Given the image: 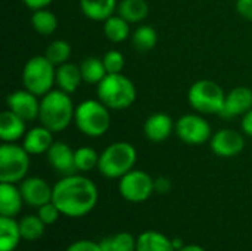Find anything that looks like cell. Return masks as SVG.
Listing matches in <instances>:
<instances>
[{"mask_svg": "<svg viewBox=\"0 0 252 251\" xmlns=\"http://www.w3.org/2000/svg\"><path fill=\"white\" fill-rule=\"evenodd\" d=\"M99 191L93 180L78 173L63 176L53 185V198L62 216L78 219L96 207Z\"/></svg>", "mask_w": 252, "mask_h": 251, "instance_id": "1", "label": "cell"}, {"mask_svg": "<svg viewBox=\"0 0 252 251\" xmlns=\"http://www.w3.org/2000/svg\"><path fill=\"white\" fill-rule=\"evenodd\" d=\"M75 107L72 104L71 95L62 92L61 89L50 90L40 99V123L52 130L53 133L63 132L71 121H74Z\"/></svg>", "mask_w": 252, "mask_h": 251, "instance_id": "2", "label": "cell"}, {"mask_svg": "<svg viewBox=\"0 0 252 251\" xmlns=\"http://www.w3.org/2000/svg\"><path fill=\"white\" fill-rule=\"evenodd\" d=\"M137 161V151L128 142H114L99 154L97 170L108 179H121L133 170Z\"/></svg>", "mask_w": 252, "mask_h": 251, "instance_id": "3", "label": "cell"}, {"mask_svg": "<svg viewBox=\"0 0 252 251\" xmlns=\"http://www.w3.org/2000/svg\"><path fill=\"white\" fill-rule=\"evenodd\" d=\"M97 98L109 109H126L136 101V86L124 74H106V77L96 86Z\"/></svg>", "mask_w": 252, "mask_h": 251, "instance_id": "4", "label": "cell"}, {"mask_svg": "<svg viewBox=\"0 0 252 251\" xmlns=\"http://www.w3.org/2000/svg\"><path fill=\"white\" fill-rule=\"evenodd\" d=\"M74 123L83 135L89 138H100L111 126L109 108L99 99L83 101L75 107Z\"/></svg>", "mask_w": 252, "mask_h": 251, "instance_id": "5", "label": "cell"}, {"mask_svg": "<svg viewBox=\"0 0 252 251\" xmlns=\"http://www.w3.org/2000/svg\"><path fill=\"white\" fill-rule=\"evenodd\" d=\"M22 83L27 90L44 96L56 84V67L44 56L37 55L27 61L22 70Z\"/></svg>", "mask_w": 252, "mask_h": 251, "instance_id": "6", "label": "cell"}, {"mask_svg": "<svg viewBox=\"0 0 252 251\" xmlns=\"http://www.w3.org/2000/svg\"><path fill=\"white\" fill-rule=\"evenodd\" d=\"M224 99L226 93L223 87L208 78L195 81L188 92V101L190 107L199 114L220 115L224 105Z\"/></svg>", "mask_w": 252, "mask_h": 251, "instance_id": "7", "label": "cell"}, {"mask_svg": "<svg viewBox=\"0 0 252 251\" xmlns=\"http://www.w3.org/2000/svg\"><path fill=\"white\" fill-rule=\"evenodd\" d=\"M30 169V154L22 145L4 142L0 146V182L19 183Z\"/></svg>", "mask_w": 252, "mask_h": 251, "instance_id": "8", "label": "cell"}, {"mask_svg": "<svg viewBox=\"0 0 252 251\" xmlns=\"http://www.w3.org/2000/svg\"><path fill=\"white\" fill-rule=\"evenodd\" d=\"M118 191L128 203H145L155 192L154 178L143 170H130L120 179Z\"/></svg>", "mask_w": 252, "mask_h": 251, "instance_id": "9", "label": "cell"}, {"mask_svg": "<svg viewBox=\"0 0 252 251\" xmlns=\"http://www.w3.org/2000/svg\"><path fill=\"white\" fill-rule=\"evenodd\" d=\"M176 133L179 139L192 146L210 142L213 130L210 123L199 114H185L176 123Z\"/></svg>", "mask_w": 252, "mask_h": 251, "instance_id": "10", "label": "cell"}, {"mask_svg": "<svg viewBox=\"0 0 252 251\" xmlns=\"http://www.w3.org/2000/svg\"><path fill=\"white\" fill-rule=\"evenodd\" d=\"M211 151L221 158L239 155L245 148V138L235 129H220L210 139Z\"/></svg>", "mask_w": 252, "mask_h": 251, "instance_id": "11", "label": "cell"}, {"mask_svg": "<svg viewBox=\"0 0 252 251\" xmlns=\"http://www.w3.org/2000/svg\"><path fill=\"white\" fill-rule=\"evenodd\" d=\"M6 107L16 115H19L25 121H32L38 118L40 112V101L38 96L31 93L27 89L12 92L6 98Z\"/></svg>", "mask_w": 252, "mask_h": 251, "instance_id": "12", "label": "cell"}, {"mask_svg": "<svg viewBox=\"0 0 252 251\" xmlns=\"http://www.w3.org/2000/svg\"><path fill=\"white\" fill-rule=\"evenodd\" d=\"M19 189L25 204L35 209L50 203L53 198V186H50L41 178H25L22 182H19Z\"/></svg>", "mask_w": 252, "mask_h": 251, "instance_id": "13", "label": "cell"}, {"mask_svg": "<svg viewBox=\"0 0 252 251\" xmlns=\"http://www.w3.org/2000/svg\"><path fill=\"white\" fill-rule=\"evenodd\" d=\"M46 155L52 169L62 178L78 173L75 167V151L68 143L53 142Z\"/></svg>", "mask_w": 252, "mask_h": 251, "instance_id": "14", "label": "cell"}, {"mask_svg": "<svg viewBox=\"0 0 252 251\" xmlns=\"http://www.w3.org/2000/svg\"><path fill=\"white\" fill-rule=\"evenodd\" d=\"M252 108V90L245 86H238L226 93L224 105L220 117L230 120L238 115H245Z\"/></svg>", "mask_w": 252, "mask_h": 251, "instance_id": "15", "label": "cell"}, {"mask_svg": "<svg viewBox=\"0 0 252 251\" xmlns=\"http://www.w3.org/2000/svg\"><path fill=\"white\" fill-rule=\"evenodd\" d=\"M176 130V124L173 123V118L165 112H155L149 115L145 121L143 132L148 141L154 143L164 142L170 138V135Z\"/></svg>", "mask_w": 252, "mask_h": 251, "instance_id": "16", "label": "cell"}, {"mask_svg": "<svg viewBox=\"0 0 252 251\" xmlns=\"http://www.w3.org/2000/svg\"><path fill=\"white\" fill-rule=\"evenodd\" d=\"M53 142H55L53 132L41 124V126L30 129L25 133L22 146L27 149L30 155H40V154H46L49 148L53 145Z\"/></svg>", "mask_w": 252, "mask_h": 251, "instance_id": "17", "label": "cell"}, {"mask_svg": "<svg viewBox=\"0 0 252 251\" xmlns=\"http://www.w3.org/2000/svg\"><path fill=\"white\" fill-rule=\"evenodd\" d=\"M24 203L19 186L15 183L0 182V216L15 217L21 213Z\"/></svg>", "mask_w": 252, "mask_h": 251, "instance_id": "18", "label": "cell"}, {"mask_svg": "<svg viewBox=\"0 0 252 251\" xmlns=\"http://www.w3.org/2000/svg\"><path fill=\"white\" fill-rule=\"evenodd\" d=\"M25 120L12 112L10 109H4L0 114V139L3 142H16L25 136Z\"/></svg>", "mask_w": 252, "mask_h": 251, "instance_id": "19", "label": "cell"}, {"mask_svg": "<svg viewBox=\"0 0 252 251\" xmlns=\"http://www.w3.org/2000/svg\"><path fill=\"white\" fill-rule=\"evenodd\" d=\"M83 75L80 65L65 62L59 67H56V86L62 92L72 95L81 84Z\"/></svg>", "mask_w": 252, "mask_h": 251, "instance_id": "20", "label": "cell"}, {"mask_svg": "<svg viewBox=\"0 0 252 251\" xmlns=\"http://www.w3.org/2000/svg\"><path fill=\"white\" fill-rule=\"evenodd\" d=\"M80 7L84 16L92 21H105L112 16L118 7L117 0H80Z\"/></svg>", "mask_w": 252, "mask_h": 251, "instance_id": "21", "label": "cell"}, {"mask_svg": "<svg viewBox=\"0 0 252 251\" xmlns=\"http://www.w3.org/2000/svg\"><path fill=\"white\" fill-rule=\"evenodd\" d=\"M136 251H177L173 240L158 231H145L137 237Z\"/></svg>", "mask_w": 252, "mask_h": 251, "instance_id": "22", "label": "cell"}, {"mask_svg": "<svg viewBox=\"0 0 252 251\" xmlns=\"http://www.w3.org/2000/svg\"><path fill=\"white\" fill-rule=\"evenodd\" d=\"M21 240L19 222L13 217L0 216V251H15Z\"/></svg>", "mask_w": 252, "mask_h": 251, "instance_id": "23", "label": "cell"}, {"mask_svg": "<svg viewBox=\"0 0 252 251\" xmlns=\"http://www.w3.org/2000/svg\"><path fill=\"white\" fill-rule=\"evenodd\" d=\"M117 13L130 24H137L149 15V4L146 0H121Z\"/></svg>", "mask_w": 252, "mask_h": 251, "instance_id": "24", "label": "cell"}, {"mask_svg": "<svg viewBox=\"0 0 252 251\" xmlns=\"http://www.w3.org/2000/svg\"><path fill=\"white\" fill-rule=\"evenodd\" d=\"M103 33L112 43H123L130 37V22L118 13L103 21Z\"/></svg>", "mask_w": 252, "mask_h": 251, "instance_id": "25", "label": "cell"}, {"mask_svg": "<svg viewBox=\"0 0 252 251\" xmlns=\"http://www.w3.org/2000/svg\"><path fill=\"white\" fill-rule=\"evenodd\" d=\"M80 70H81V75H83V81H86L87 84H99L108 74L105 64L100 58L96 56H89L86 58L81 64H80Z\"/></svg>", "mask_w": 252, "mask_h": 251, "instance_id": "26", "label": "cell"}, {"mask_svg": "<svg viewBox=\"0 0 252 251\" xmlns=\"http://www.w3.org/2000/svg\"><path fill=\"white\" fill-rule=\"evenodd\" d=\"M31 25L34 31H37L41 36H50L58 28V18L56 15L49 9H38L34 10L31 15Z\"/></svg>", "mask_w": 252, "mask_h": 251, "instance_id": "27", "label": "cell"}, {"mask_svg": "<svg viewBox=\"0 0 252 251\" xmlns=\"http://www.w3.org/2000/svg\"><path fill=\"white\" fill-rule=\"evenodd\" d=\"M46 226L47 225L37 215H28L19 220V231H21L22 240L25 241L40 240L44 235Z\"/></svg>", "mask_w": 252, "mask_h": 251, "instance_id": "28", "label": "cell"}, {"mask_svg": "<svg viewBox=\"0 0 252 251\" xmlns=\"http://www.w3.org/2000/svg\"><path fill=\"white\" fill-rule=\"evenodd\" d=\"M131 41L136 50L139 52H149L157 46L158 34L154 27L151 25H139L134 33L131 34Z\"/></svg>", "mask_w": 252, "mask_h": 251, "instance_id": "29", "label": "cell"}, {"mask_svg": "<svg viewBox=\"0 0 252 251\" xmlns=\"http://www.w3.org/2000/svg\"><path fill=\"white\" fill-rule=\"evenodd\" d=\"M71 53H72V49H71V44L66 41V40H53L46 52H44V56L55 65V67H59L65 62L69 61L71 58Z\"/></svg>", "mask_w": 252, "mask_h": 251, "instance_id": "30", "label": "cell"}, {"mask_svg": "<svg viewBox=\"0 0 252 251\" xmlns=\"http://www.w3.org/2000/svg\"><path fill=\"white\" fill-rule=\"evenodd\" d=\"M99 163V154L90 148V146H81L75 149V167L77 172H90L94 167H97Z\"/></svg>", "mask_w": 252, "mask_h": 251, "instance_id": "31", "label": "cell"}, {"mask_svg": "<svg viewBox=\"0 0 252 251\" xmlns=\"http://www.w3.org/2000/svg\"><path fill=\"white\" fill-rule=\"evenodd\" d=\"M111 251H136L137 238H134L128 232H118L109 237Z\"/></svg>", "mask_w": 252, "mask_h": 251, "instance_id": "32", "label": "cell"}, {"mask_svg": "<svg viewBox=\"0 0 252 251\" xmlns=\"http://www.w3.org/2000/svg\"><path fill=\"white\" fill-rule=\"evenodd\" d=\"M103 64H105V68L108 71V74H118L123 71L124 68V64H126V59H124V55L118 50H109L103 55L102 58Z\"/></svg>", "mask_w": 252, "mask_h": 251, "instance_id": "33", "label": "cell"}, {"mask_svg": "<svg viewBox=\"0 0 252 251\" xmlns=\"http://www.w3.org/2000/svg\"><path fill=\"white\" fill-rule=\"evenodd\" d=\"M61 215H62V213L59 212V209L56 207V204H55L53 201H50V203H47V204H44V206H41V207L37 209V216H38L47 226L55 225V223L59 220V216H61Z\"/></svg>", "mask_w": 252, "mask_h": 251, "instance_id": "34", "label": "cell"}, {"mask_svg": "<svg viewBox=\"0 0 252 251\" xmlns=\"http://www.w3.org/2000/svg\"><path fill=\"white\" fill-rule=\"evenodd\" d=\"M65 251H102L99 243H94L92 240H78L75 243H72L71 246H68V249Z\"/></svg>", "mask_w": 252, "mask_h": 251, "instance_id": "35", "label": "cell"}, {"mask_svg": "<svg viewBox=\"0 0 252 251\" xmlns=\"http://www.w3.org/2000/svg\"><path fill=\"white\" fill-rule=\"evenodd\" d=\"M238 13L252 22V0H236Z\"/></svg>", "mask_w": 252, "mask_h": 251, "instance_id": "36", "label": "cell"}, {"mask_svg": "<svg viewBox=\"0 0 252 251\" xmlns=\"http://www.w3.org/2000/svg\"><path fill=\"white\" fill-rule=\"evenodd\" d=\"M154 185H155V192L158 194H168L171 191V180L168 178L159 176L154 179Z\"/></svg>", "mask_w": 252, "mask_h": 251, "instance_id": "37", "label": "cell"}, {"mask_svg": "<svg viewBox=\"0 0 252 251\" xmlns=\"http://www.w3.org/2000/svg\"><path fill=\"white\" fill-rule=\"evenodd\" d=\"M241 127H242V132L244 135L252 138V108L245 114L242 115V123H241Z\"/></svg>", "mask_w": 252, "mask_h": 251, "instance_id": "38", "label": "cell"}, {"mask_svg": "<svg viewBox=\"0 0 252 251\" xmlns=\"http://www.w3.org/2000/svg\"><path fill=\"white\" fill-rule=\"evenodd\" d=\"M53 0H22V3L31 9V10H38V9H44L47 7Z\"/></svg>", "mask_w": 252, "mask_h": 251, "instance_id": "39", "label": "cell"}, {"mask_svg": "<svg viewBox=\"0 0 252 251\" xmlns=\"http://www.w3.org/2000/svg\"><path fill=\"white\" fill-rule=\"evenodd\" d=\"M177 251H205V249H202L198 244H185L182 249H179Z\"/></svg>", "mask_w": 252, "mask_h": 251, "instance_id": "40", "label": "cell"}]
</instances>
